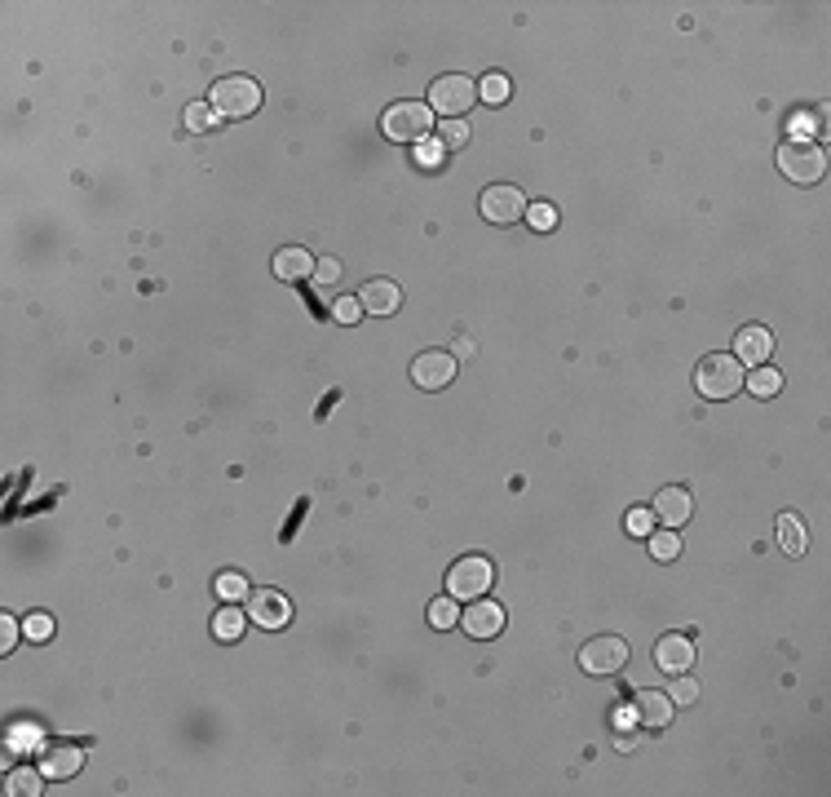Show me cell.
Masks as SVG:
<instances>
[{
  "mask_svg": "<svg viewBox=\"0 0 831 797\" xmlns=\"http://www.w3.org/2000/svg\"><path fill=\"white\" fill-rule=\"evenodd\" d=\"M22 634H27V643H45V638L53 634V620H49L45 612H36V616L22 620Z\"/></svg>",
  "mask_w": 831,
  "mask_h": 797,
  "instance_id": "83f0119b",
  "label": "cell"
},
{
  "mask_svg": "<svg viewBox=\"0 0 831 797\" xmlns=\"http://www.w3.org/2000/svg\"><path fill=\"white\" fill-rule=\"evenodd\" d=\"M655 664H659L664 673H686V669L695 664V643H690L686 634H664L659 647H655Z\"/></svg>",
  "mask_w": 831,
  "mask_h": 797,
  "instance_id": "4fadbf2b",
  "label": "cell"
},
{
  "mask_svg": "<svg viewBox=\"0 0 831 797\" xmlns=\"http://www.w3.org/2000/svg\"><path fill=\"white\" fill-rule=\"evenodd\" d=\"M217 594H222V603H243V598H248V576L222 571V576H217Z\"/></svg>",
  "mask_w": 831,
  "mask_h": 797,
  "instance_id": "603a6c76",
  "label": "cell"
},
{
  "mask_svg": "<svg viewBox=\"0 0 831 797\" xmlns=\"http://www.w3.org/2000/svg\"><path fill=\"white\" fill-rule=\"evenodd\" d=\"M438 142H443L447 151H460V146L469 142V125H465V120H443V129H438Z\"/></svg>",
  "mask_w": 831,
  "mask_h": 797,
  "instance_id": "4316f807",
  "label": "cell"
},
{
  "mask_svg": "<svg viewBox=\"0 0 831 797\" xmlns=\"http://www.w3.org/2000/svg\"><path fill=\"white\" fill-rule=\"evenodd\" d=\"M477 98H482V103H504V98H509V76L491 71V76L477 85Z\"/></svg>",
  "mask_w": 831,
  "mask_h": 797,
  "instance_id": "484cf974",
  "label": "cell"
},
{
  "mask_svg": "<svg viewBox=\"0 0 831 797\" xmlns=\"http://www.w3.org/2000/svg\"><path fill=\"white\" fill-rule=\"evenodd\" d=\"M770 350H774V337H770V328H738V337H734V359L738 364H752V368H761V364H770Z\"/></svg>",
  "mask_w": 831,
  "mask_h": 797,
  "instance_id": "7c38bea8",
  "label": "cell"
},
{
  "mask_svg": "<svg viewBox=\"0 0 831 797\" xmlns=\"http://www.w3.org/2000/svg\"><path fill=\"white\" fill-rule=\"evenodd\" d=\"M650 523H655L650 510H632V514H628V531H632V536H650Z\"/></svg>",
  "mask_w": 831,
  "mask_h": 797,
  "instance_id": "d590c367",
  "label": "cell"
},
{
  "mask_svg": "<svg viewBox=\"0 0 831 797\" xmlns=\"http://www.w3.org/2000/svg\"><path fill=\"white\" fill-rule=\"evenodd\" d=\"M358 301H363L367 315H394L398 301H403V292H398V283H389V279H367V283L358 288Z\"/></svg>",
  "mask_w": 831,
  "mask_h": 797,
  "instance_id": "5bb4252c",
  "label": "cell"
},
{
  "mask_svg": "<svg viewBox=\"0 0 831 797\" xmlns=\"http://www.w3.org/2000/svg\"><path fill=\"white\" fill-rule=\"evenodd\" d=\"M243 625H248V612H239V603H226V607L213 616V634H217L222 643H235L239 634H243Z\"/></svg>",
  "mask_w": 831,
  "mask_h": 797,
  "instance_id": "d6986e66",
  "label": "cell"
},
{
  "mask_svg": "<svg viewBox=\"0 0 831 797\" xmlns=\"http://www.w3.org/2000/svg\"><path fill=\"white\" fill-rule=\"evenodd\" d=\"M460 625L469 638H495L504 629V607H495L491 598H474V607L460 612Z\"/></svg>",
  "mask_w": 831,
  "mask_h": 797,
  "instance_id": "8fae6325",
  "label": "cell"
},
{
  "mask_svg": "<svg viewBox=\"0 0 831 797\" xmlns=\"http://www.w3.org/2000/svg\"><path fill=\"white\" fill-rule=\"evenodd\" d=\"M443 151H447L443 142H420V164H429V168H434V164L443 160Z\"/></svg>",
  "mask_w": 831,
  "mask_h": 797,
  "instance_id": "8d00e7d4",
  "label": "cell"
},
{
  "mask_svg": "<svg viewBox=\"0 0 831 797\" xmlns=\"http://www.w3.org/2000/svg\"><path fill=\"white\" fill-rule=\"evenodd\" d=\"M610 727L615 731H632L637 727V704H615L610 709Z\"/></svg>",
  "mask_w": 831,
  "mask_h": 797,
  "instance_id": "d6a6232c",
  "label": "cell"
},
{
  "mask_svg": "<svg viewBox=\"0 0 831 797\" xmlns=\"http://www.w3.org/2000/svg\"><path fill=\"white\" fill-rule=\"evenodd\" d=\"M650 514L664 519V528H681V523L690 519V492H686V488H664V492L655 497Z\"/></svg>",
  "mask_w": 831,
  "mask_h": 797,
  "instance_id": "9a60e30c",
  "label": "cell"
},
{
  "mask_svg": "<svg viewBox=\"0 0 831 797\" xmlns=\"http://www.w3.org/2000/svg\"><path fill=\"white\" fill-rule=\"evenodd\" d=\"M314 262L319 258H310V249H279L274 253V275L288 279V283H297V279L314 275Z\"/></svg>",
  "mask_w": 831,
  "mask_h": 797,
  "instance_id": "ac0fdd59",
  "label": "cell"
},
{
  "mask_svg": "<svg viewBox=\"0 0 831 797\" xmlns=\"http://www.w3.org/2000/svg\"><path fill=\"white\" fill-rule=\"evenodd\" d=\"M650 554H655L659 563H672V558L681 554V540H677L672 531H650Z\"/></svg>",
  "mask_w": 831,
  "mask_h": 797,
  "instance_id": "d4e9b609",
  "label": "cell"
},
{
  "mask_svg": "<svg viewBox=\"0 0 831 797\" xmlns=\"http://www.w3.org/2000/svg\"><path fill=\"white\" fill-rule=\"evenodd\" d=\"M778 545H783L792 558H801V554H805V545H810V540H805V523H801L796 514H783V519H778Z\"/></svg>",
  "mask_w": 831,
  "mask_h": 797,
  "instance_id": "ffe728a7",
  "label": "cell"
},
{
  "mask_svg": "<svg viewBox=\"0 0 831 797\" xmlns=\"http://www.w3.org/2000/svg\"><path fill=\"white\" fill-rule=\"evenodd\" d=\"M332 315H337V324H354L358 315H363V301H358V297H337Z\"/></svg>",
  "mask_w": 831,
  "mask_h": 797,
  "instance_id": "836d02e7",
  "label": "cell"
},
{
  "mask_svg": "<svg viewBox=\"0 0 831 797\" xmlns=\"http://www.w3.org/2000/svg\"><path fill=\"white\" fill-rule=\"evenodd\" d=\"M429 125H434V116H429L425 103H394V107L380 116V133H385L389 142H420V137L429 133Z\"/></svg>",
  "mask_w": 831,
  "mask_h": 797,
  "instance_id": "5b68a950",
  "label": "cell"
},
{
  "mask_svg": "<svg viewBox=\"0 0 831 797\" xmlns=\"http://www.w3.org/2000/svg\"><path fill=\"white\" fill-rule=\"evenodd\" d=\"M778 173H783L787 182H796V186H814V182H823V173H827V155H823L814 142H787V146L778 151Z\"/></svg>",
  "mask_w": 831,
  "mask_h": 797,
  "instance_id": "3957f363",
  "label": "cell"
},
{
  "mask_svg": "<svg viewBox=\"0 0 831 797\" xmlns=\"http://www.w3.org/2000/svg\"><path fill=\"white\" fill-rule=\"evenodd\" d=\"M522 213H526V200H522L517 186L495 182V186L482 191V218H486V222H495V226H513V222H522Z\"/></svg>",
  "mask_w": 831,
  "mask_h": 797,
  "instance_id": "52a82bcc",
  "label": "cell"
},
{
  "mask_svg": "<svg viewBox=\"0 0 831 797\" xmlns=\"http://www.w3.org/2000/svg\"><path fill=\"white\" fill-rule=\"evenodd\" d=\"M456 620H460V607H456V598H452V594L429 603V625H434V629H452Z\"/></svg>",
  "mask_w": 831,
  "mask_h": 797,
  "instance_id": "7402d4cb",
  "label": "cell"
},
{
  "mask_svg": "<svg viewBox=\"0 0 831 797\" xmlns=\"http://www.w3.org/2000/svg\"><path fill=\"white\" fill-rule=\"evenodd\" d=\"M243 612H248V620L261 625V629H283V625L292 620V603H288L279 589H252Z\"/></svg>",
  "mask_w": 831,
  "mask_h": 797,
  "instance_id": "ba28073f",
  "label": "cell"
},
{
  "mask_svg": "<svg viewBox=\"0 0 831 797\" xmlns=\"http://www.w3.org/2000/svg\"><path fill=\"white\" fill-rule=\"evenodd\" d=\"M668 700H672V704H695V700H699V682H695V678H686V673H677V682H672Z\"/></svg>",
  "mask_w": 831,
  "mask_h": 797,
  "instance_id": "f1b7e54d",
  "label": "cell"
},
{
  "mask_svg": "<svg viewBox=\"0 0 831 797\" xmlns=\"http://www.w3.org/2000/svg\"><path fill=\"white\" fill-rule=\"evenodd\" d=\"M491 580H495V567H491V563H486L482 554H469V558L452 563V576H447V594H452V598H486Z\"/></svg>",
  "mask_w": 831,
  "mask_h": 797,
  "instance_id": "8992f818",
  "label": "cell"
},
{
  "mask_svg": "<svg viewBox=\"0 0 831 797\" xmlns=\"http://www.w3.org/2000/svg\"><path fill=\"white\" fill-rule=\"evenodd\" d=\"M526 218H531V226H535V231H553V226H558L553 204H531V209H526Z\"/></svg>",
  "mask_w": 831,
  "mask_h": 797,
  "instance_id": "4dcf8cb0",
  "label": "cell"
},
{
  "mask_svg": "<svg viewBox=\"0 0 831 797\" xmlns=\"http://www.w3.org/2000/svg\"><path fill=\"white\" fill-rule=\"evenodd\" d=\"M792 129H796V133H810V129H814V120H805V116H796V120H792Z\"/></svg>",
  "mask_w": 831,
  "mask_h": 797,
  "instance_id": "74e56055",
  "label": "cell"
},
{
  "mask_svg": "<svg viewBox=\"0 0 831 797\" xmlns=\"http://www.w3.org/2000/svg\"><path fill=\"white\" fill-rule=\"evenodd\" d=\"M314 279H319V283H337V279H341V262H337V258H319V262H314Z\"/></svg>",
  "mask_w": 831,
  "mask_h": 797,
  "instance_id": "e575fe53",
  "label": "cell"
},
{
  "mask_svg": "<svg viewBox=\"0 0 831 797\" xmlns=\"http://www.w3.org/2000/svg\"><path fill=\"white\" fill-rule=\"evenodd\" d=\"M261 107V85L248 80V76H226L213 85V111L217 120H243V116H257Z\"/></svg>",
  "mask_w": 831,
  "mask_h": 797,
  "instance_id": "7a4b0ae2",
  "label": "cell"
},
{
  "mask_svg": "<svg viewBox=\"0 0 831 797\" xmlns=\"http://www.w3.org/2000/svg\"><path fill=\"white\" fill-rule=\"evenodd\" d=\"M474 103H477V85L469 76H443V80L429 85V111H438L447 120H460Z\"/></svg>",
  "mask_w": 831,
  "mask_h": 797,
  "instance_id": "277c9868",
  "label": "cell"
},
{
  "mask_svg": "<svg viewBox=\"0 0 831 797\" xmlns=\"http://www.w3.org/2000/svg\"><path fill=\"white\" fill-rule=\"evenodd\" d=\"M695 386H699L704 398L725 403V398H734L743 390V364H738L734 355H708V359L699 364V373H695Z\"/></svg>",
  "mask_w": 831,
  "mask_h": 797,
  "instance_id": "6da1fadb",
  "label": "cell"
},
{
  "mask_svg": "<svg viewBox=\"0 0 831 797\" xmlns=\"http://www.w3.org/2000/svg\"><path fill=\"white\" fill-rule=\"evenodd\" d=\"M743 386H747L756 398H770V395H778V390H783V377H778V368L761 364V368H752V377H743Z\"/></svg>",
  "mask_w": 831,
  "mask_h": 797,
  "instance_id": "44dd1931",
  "label": "cell"
},
{
  "mask_svg": "<svg viewBox=\"0 0 831 797\" xmlns=\"http://www.w3.org/2000/svg\"><path fill=\"white\" fill-rule=\"evenodd\" d=\"M18 638H27V634H22V625H18L13 616H0V652H13V647H18Z\"/></svg>",
  "mask_w": 831,
  "mask_h": 797,
  "instance_id": "1f68e13d",
  "label": "cell"
},
{
  "mask_svg": "<svg viewBox=\"0 0 831 797\" xmlns=\"http://www.w3.org/2000/svg\"><path fill=\"white\" fill-rule=\"evenodd\" d=\"M80 767H85V753H80L76 744H53V749H45V758H40V771H45L49 780H71Z\"/></svg>",
  "mask_w": 831,
  "mask_h": 797,
  "instance_id": "2e32d148",
  "label": "cell"
},
{
  "mask_svg": "<svg viewBox=\"0 0 831 797\" xmlns=\"http://www.w3.org/2000/svg\"><path fill=\"white\" fill-rule=\"evenodd\" d=\"M632 704H637V722H641V727L664 731V727L672 722V700H668L664 691H641Z\"/></svg>",
  "mask_w": 831,
  "mask_h": 797,
  "instance_id": "e0dca14e",
  "label": "cell"
},
{
  "mask_svg": "<svg viewBox=\"0 0 831 797\" xmlns=\"http://www.w3.org/2000/svg\"><path fill=\"white\" fill-rule=\"evenodd\" d=\"M9 793H27V797H36V793H40V776H36L31 767L13 771V776H9Z\"/></svg>",
  "mask_w": 831,
  "mask_h": 797,
  "instance_id": "f546056e",
  "label": "cell"
},
{
  "mask_svg": "<svg viewBox=\"0 0 831 797\" xmlns=\"http://www.w3.org/2000/svg\"><path fill=\"white\" fill-rule=\"evenodd\" d=\"M628 664V643L623 638H593V643H584L580 647V669L584 673H619Z\"/></svg>",
  "mask_w": 831,
  "mask_h": 797,
  "instance_id": "9c48e42d",
  "label": "cell"
},
{
  "mask_svg": "<svg viewBox=\"0 0 831 797\" xmlns=\"http://www.w3.org/2000/svg\"><path fill=\"white\" fill-rule=\"evenodd\" d=\"M217 125V111H213V103H191L186 107V129L191 133H204Z\"/></svg>",
  "mask_w": 831,
  "mask_h": 797,
  "instance_id": "cb8c5ba5",
  "label": "cell"
},
{
  "mask_svg": "<svg viewBox=\"0 0 831 797\" xmlns=\"http://www.w3.org/2000/svg\"><path fill=\"white\" fill-rule=\"evenodd\" d=\"M411 382H416L420 390H443V386L456 382V359H452L447 350H429V355H420V359L411 364Z\"/></svg>",
  "mask_w": 831,
  "mask_h": 797,
  "instance_id": "30bf717a",
  "label": "cell"
}]
</instances>
